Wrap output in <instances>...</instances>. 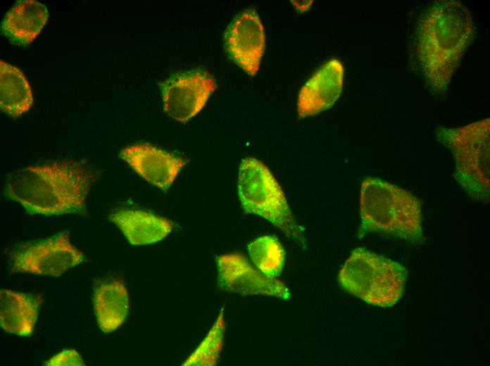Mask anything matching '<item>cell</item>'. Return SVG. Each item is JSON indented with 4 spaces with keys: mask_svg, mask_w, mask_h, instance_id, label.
Here are the masks:
<instances>
[{
    "mask_svg": "<svg viewBox=\"0 0 490 366\" xmlns=\"http://www.w3.org/2000/svg\"><path fill=\"white\" fill-rule=\"evenodd\" d=\"M265 46L264 28L253 9L240 13L225 34V47L230 58L251 77L259 69Z\"/></svg>",
    "mask_w": 490,
    "mask_h": 366,
    "instance_id": "30bf717a",
    "label": "cell"
},
{
    "mask_svg": "<svg viewBox=\"0 0 490 366\" xmlns=\"http://www.w3.org/2000/svg\"><path fill=\"white\" fill-rule=\"evenodd\" d=\"M238 196L246 213L265 218L287 237L306 246L304 229L297 224L278 182L260 160L251 157L242 160Z\"/></svg>",
    "mask_w": 490,
    "mask_h": 366,
    "instance_id": "5b68a950",
    "label": "cell"
},
{
    "mask_svg": "<svg viewBox=\"0 0 490 366\" xmlns=\"http://www.w3.org/2000/svg\"><path fill=\"white\" fill-rule=\"evenodd\" d=\"M294 2L293 4L296 6L297 8H299L300 11H303L307 9L310 5L312 4V1H308V3L306 1H303V3H299V1H297L299 3H296V1H292Z\"/></svg>",
    "mask_w": 490,
    "mask_h": 366,
    "instance_id": "44dd1931",
    "label": "cell"
},
{
    "mask_svg": "<svg viewBox=\"0 0 490 366\" xmlns=\"http://www.w3.org/2000/svg\"><path fill=\"white\" fill-rule=\"evenodd\" d=\"M46 7L34 0L18 1L4 15L3 34L13 43L26 45L32 42L46 25Z\"/></svg>",
    "mask_w": 490,
    "mask_h": 366,
    "instance_id": "9a60e30c",
    "label": "cell"
},
{
    "mask_svg": "<svg viewBox=\"0 0 490 366\" xmlns=\"http://www.w3.org/2000/svg\"><path fill=\"white\" fill-rule=\"evenodd\" d=\"M439 141L452 152L455 178L472 198L489 200L490 120L486 118L456 128L440 127Z\"/></svg>",
    "mask_w": 490,
    "mask_h": 366,
    "instance_id": "8992f818",
    "label": "cell"
},
{
    "mask_svg": "<svg viewBox=\"0 0 490 366\" xmlns=\"http://www.w3.org/2000/svg\"><path fill=\"white\" fill-rule=\"evenodd\" d=\"M218 282L221 289L241 295H260L287 300L289 288L281 281L267 277L255 269L239 253L216 258Z\"/></svg>",
    "mask_w": 490,
    "mask_h": 366,
    "instance_id": "9c48e42d",
    "label": "cell"
},
{
    "mask_svg": "<svg viewBox=\"0 0 490 366\" xmlns=\"http://www.w3.org/2000/svg\"><path fill=\"white\" fill-rule=\"evenodd\" d=\"M33 103L31 87L21 70L0 61V106L2 111L18 117Z\"/></svg>",
    "mask_w": 490,
    "mask_h": 366,
    "instance_id": "e0dca14e",
    "label": "cell"
},
{
    "mask_svg": "<svg viewBox=\"0 0 490 366\" xmlns=\"http://www.w3.org/2000/svg\"><path fill=\"white\" fill-rule=\"evenodd\" d=\"M40 296L1 289L0 324L6 332L20 336L32 335L37 320Z\"/></svg>",
    "mask_w": 490,
    "mask_h": 366,
    "instance_id": "5bb4252c",
    "label": "cell"
},
{
    "mask_svg": "<svg viewBox=\"0 0 490 366\" xmlns=\"http://www.w3.org/2000/svg\"><path fill=\"white\" fill-rule=\"evenodd\" d=\"M44 365H84L83 360L73 349H68L57 353L45 362Z\"/></svg>",
    "mask_w": 490,
    "mask_h": 366,
    "instance_id": "ffe728a7",
    "label": "cell"
},
{
    "mask_svg": "<svg viewBox=\"0 0 490 366\" xmlns=\"http://www.w3.org/2000/svg\"><path fill=\"white\" fill-rule=\"evenodd\" d=\"M362 239L379 232L413 244L424 241L421 203L410 191L377 177L365 178L360 194Z\"/></svg>",
    "mask_w": 490,
    "mask_h": 366,
    "instance_id": "3957f363",
    "label": "cell"
},
{
    "mask_svg": "<svg viewBox=\"0 0 490 366\" xmlns=\"http://www.w3.org/2000/svg\"><path fill=\"white\" fill-rule=\"evenodd\" d=\"M109 220L134 246L149 245L163 239L173 228L169 220L151 213L136 209H118Z\"/></svg>",
    "mask_w": 490,
    "mask_h": 366,
    "instance_id": "4fadbf2b",
    "label": "cell"
},
{
    "mask_svg": "<svg viewBox=\"0 0 490 366\" xmlns=\"http://www.w3.org/2000/svg\"><path fill=\"white\" fill-rule=\"evenodd\" d=\"M120 156L143 179L163 191L170 188L187 162L147 144L128 146Z\"/></svg>",
    "mask_w": 490,
    "mask_h": 366,
    "instance_id": "8fae6325",
    "label": "cell"
},
{
    "mask_svg": "<svg viewBox=\"0 0 490 366\" xmlns=\"http://www.w3.org/2000/svg\"><path fill=\"white\" fill-rule=\"evenodd\" d=\"M249 256L257 269L267 277L276 278L282 271L285 252L278 239L272 236L257 237L247 246Z\"/></svg>",
    "mask_w": 490,
    "mask_h": 366,
    "instance_id": "ac0fdd59",
    "label": "cell"
},
{
    "mask_svg": "<svg viewBox=\"0 0 490 366\" xmlns=\"http://www.w3.org/2000/svg\"><path fill=\"white\" fill-rule=\"evenodd\" d=\"M224 335L225 318L221 310L206 337L182 365H215L222 348Z\"/></svg>",
    "mask_w": 490,
    "mask_h": 366,
    "instance_id": "d6986e66",
    "label": "cell"
},
{
    "mask_svg": "<svg viewBox=\"0 0 490 366\" xmlns=\"http://www.w3.org/2000/svg\"><path fill=\"white\" fill-rule=\"evenodd\" d=\"M96 175L74 160L23 168L10 173L5 193L27 213L44 216L80 213Z\"/></svg>",
    "mask_w": 490,
    "mask_h": 366,
    "instance_id": "6da1fadb",
    "label": "cell"
},
{
    "mask_svg": "<svg viewBox=\"0 0 490 366\" xmlns=\"http://www.w3.org/2000/svg\"><path fill=\"white\" fill-rule=\"evenodd\" d=\"M10 260L13 272L58 277L84 262V255L64 231L43 241L22 246L10 254Z\"/></svg>",
    "mask_w": 490,
    "mask_h": 366,
    "instance_id": "52a82bcc",
    "label": "cell"
},
{
    "mask_svg": "<svg viewBox=\"0 0 490 366\" xmlns=\"http://www.w3.org/2000/svg\"><path fill=\"white\" fill-rule=\"evenodd\" d=\"M344 75V65L337 58H332L321 66L299 92V117L312 116L331 108L342 92Z\"/></svg>",
    "mask_w": 490,
    "mask_h": 366,
    "instance_id": "7c38bea8",
    "label": "cell"
},
{
    "mask_svg": "<svg viewBox=\"0 0 490 366\" xmlns=\"http://www.w3.org/2000/svg\"><path fill=\"white\" fill-rule=\"evenodd\" d=\"M473 32L470 13L461 1H437L425 12L418 26L416 53L434 92L447 90Z\"/></svg>",
    "mask_w": 490,
    "mask_h": 366,
    "instance_id": "7a4b0ae2",
    "label": "cell"
},
{
    "mask_svg": "<svg viewBox=\"0 0 490 366\" xmlns=\"http://www.w3.org/2000/svg\"><path fill=\"white\" fill-rule=\"evenodd\" d=\"M159 85L165 111L179 122L198 114L217 88L213 76L203 70L178 73Z\"/></svg>",
    "mask_w": 490,
    "mask_h": 366,
    "instance_id": "ba28073f",
    "label": "cell"
},
{
    "mask_svg": "<svg viewBox=\"0 0 490 366\" xmlns=\"http://www.w3.org/2000/svg\"><path fill=\"white\" fill-rule=\"evenodd\" d=\"M407 277L408 270L401 263L359 247L339 270L338 282L370 305L390 308L402 298Z\"/></svg>",
    "mask_w": 490,
    "mask_h": 366,
    "instance_id": "277c9868",
    "label": "cell"
},
{
    "mask_svg": "<svg viewBox=\"0 0 490 366\" xmlns=\"http://www.w3.org/2000/svg\"><path fill=\"white\" fill-rule=\"evenodd\" d=\"M93 306L100 329L111 333L125 321L130 309L127 289L120 280L99 283L93 294Z\"/></svg>",
    "mask_w": 490,
    "mask_h": 366,
    "instance_id": "2e32d148",
    "label": "cell"
}]
</instances>
